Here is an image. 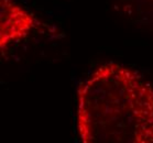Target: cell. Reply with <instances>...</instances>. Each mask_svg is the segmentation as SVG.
<instances>
[{
	"label": "cell",
	"instance_id": "3",
	"mask_svg": "<svg viewBox=\"0 0 153 143\" xmlns=\"http://www.w3.org/2000/svg\"><path fill=\"white\" fill-rule=\"evenodd\" d=\"M117 10L131 22L153 32V0H112Z\"/></svg>",
	"mask_w": 153,
	"mask_h": 143
},
{
	"label": "cell",
	"instance_id": "1",
	"mask_svg": "<svg viewBox=\"0 0 153 143\" xmlns=\"http://www.w3.org/2000/svg\"><path fill=\"white\" fill-rule=\"evenodd\" d=\"M76 131L84 143H153V85L123 64L99 65L77 88Z\"/></svg>",
	"mask_w": 153,
	"mask_h": 143
},
{
	"label": "cell",
	"instance_id": "2",
	"mask_svg": "<svg viewBox=\"0 0 153 143\" xmlns=\"http://www.w3.org/2000/svg\"><path fill=\"white\" fill-rule=\"evenodd\" d=\"M42 23L34 14L14 0H0V49L4 55L8 49L23 41Z\"/></svg>",
	"mask_w": 153,
	"mask_h": 143
}]
</instances>
